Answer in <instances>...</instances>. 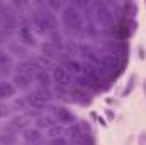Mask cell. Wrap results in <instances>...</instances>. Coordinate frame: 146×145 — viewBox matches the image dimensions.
<instances>
[{"mask_svg": "<svg viewBox=\"0 0 146 145\" xmlns=\"http://www.w3.org/2000/svg\"><path fill=\"white\" fill-rule=\"evenodd\" d=\"M61 19H63L65 28L72 34L75 36L83 34V15L73 3H66V7L61 10Z\"/></svg>", "mask_w": 146, "mask_h": 145, "instance_id": "1", "label": "cell"}, {"mask_svg": "<svg viewBox=\"0 0 146 145\" xmlns=\"http://www.w3.org/2000/svg\"><path fill=\"white\" fill-rule=\"evenodd\" d=\"M94 17L97 24H100L104 29H109L114 24V12L109 9L106 2H95L94 3Z\"/></svg>", "mask_w": 146, "mask_h": 145, "instance_id": "2", "label": "cell"}, {"mask_svg": "<svg viewBox=\"0 0 146 145\" xmlns=\"http://www.w3.org/2000/svg\"><path fill=\"white\" fill-rule=\"evenodd\" d=\"M126 62H127V58H119V56H115V55H112V53H106V55L100 56V67L104 68L106 73L121 72V70L124 68Z\"/></svg>", "mask_w": 146, "mask_h": 145, "instance_id": "3", "label": "cell"}, {"mask_svg": "<svg viewBox=\"0 0 146 145\" xmlns=\"http://www.w3.org/2000/svg\"><path fill=\"white\" fill-rule=\"evenodd\" d=\"M29 22H31V26H33V31H36L37 34H46V33H49V26H48L46 19L42 17V14H41L37 9H33V10H31Z\"/></svg>", "mask_w": 146, "mask_h": 145, "instance_id": "4", "label": "cell"}, {"mask_svg": "<svg viewBox=\"0 0 146 145\" xmlns=\"http://www.w3.org/2000/svg\"><path fill=\"white\" fill-rule=\"evenodd\" d=\"M54 113H56V121L61 125V126H73L76 118L70 109H66L65 106H58L54 108Z\"/></svg>", "mask_w": 146, "mask_h": 145, "instance_id": "5", "label": "cell"}, {"mask_svg": "<svg viewBox=\"0 0 146 145\" xmlns=\"http://www.w3.org/2000/svg\"><path fill=\"white\" fill-rule=\"evenodd\" d=\"M51 77H53V84H56L58 87H66L68 82H70V73L61 65H54V68L51 72Z\"/></svg>", "mask_w": 146, "mask_h": 145, "instance_id": "6", "label": "cell"}, {"mask_svg": "<svg viewBox=\"0 0 146 145\" xmlns=\"http://www.w3.org/2000/svg\"><path fill=\"white\" fill-rule=\"evenodd\" d=\"M65 135H66V140L72 142L73 145H83V138H85L87 133H83L78 125H73V126H68V128L65 130ZM88 135H90V133H88Z\"/></svg>", "mask_w": 146, "mask_h": 145, "instance_id": "7", "label": "cell"}, {"mask_svg": "<svg viewBox=\"0 0 146 145\" xmlns=\"http://www.w3.org/2000/svg\"><path fill=\"white\" fill-rule=\"evenodd\" d=\"M75 85L80 87V89H83V91H87V92H95V91H100V89H102V84H97V82L90 80V79L85 77V75L75 77Z\"/></svg>", "mask_w": 146, "mask_h": 145, "instance_id": "8", "label": "cell"}, {"mask_svg": "<svg viewBox=\"0 0 146 145\" xmlns=\"http://www.w3.org/2000/svg\"><path fill=\"white\" fill-rule=\"evenodd\" d=\"M12 85L17 89V91H29L31 89V85H33V79L31 77H27V75H24V73H14L12 75Z\"/></svg>", "mask_w": 146, "mask_h": 145, "instance_id": "9", "label": "cell"}, {"mask_svg": "<svg viewBox=\"0 0 146 145\" xmlns=\"http://www.w3.org/2000/svg\"><path fill=\"white\" fill-rule=\"evenodd\" d=\"M70 101L76 103V104H88L90 103V97H88V92L73 85L70 87Z\"/></svg>", "mask_w": 146, "mask_h": 145, "instance_id": "10", "label": "cell"}, {"mask_svg": "<svg viewBox=\"0 0 146 145\" xmlns=\"http://www.w3.org/2000/svg\"><path fill=\"white\" fill-rule=\"evenodd\" d=\"M22 138H24L26 144L37 145L41 142V138H42V133H41V130H37L36 126H29V128H26L22 132Z\"/></svg>", "mask_w": 146, "mask_h": 145, "instance_id": "11", "label": "cell"}, {"mask_svg": "<svg viewBox=\"0 0 146 145\" xmlns=\"http://www.w3.org/2000/svg\"><path fill=\"white\" fill-rule=\"evenodd\" d=\"M24 99H26V103H27V108L29 109H36V111H41V109H44L48 104L37 96L34 91H31V92H27L26 96H24Z\"/></svg>", "mask_w": 146, "mask_h": 145, "instance_id": "12", "label": "cell"}, {"mask_svg": "<svg viewBox=\"0 0 146 145\" xmlns=\"http://www.w3.org/2000/svg\"><path fill=\"white\" fill-rule=\"evenodd\" d=\"M15 72L17 73H24V75L34 79L37 68H36V65H34L33 60H22V62H19V63L15 65Z\"/></svg>", "mask_w": 146, "mask_h": 145, "instance_id": "13", "label": "cell"}, {"mask_svg": "<svg viewBox=\"0 0 146 145\" xmlns=\"http://www.w3.org/2000/svg\"><path fill=\"white\" fill-rule=\"evenodd\" d=\"M54 125H58V121H56V118L51 116V114H42V116H39L37 119H34V126H36L37 130H49V128L54 126Z\"/></svg>", "mask_w": 146, "mask_h": 145, "instance_id": "14", "label": "cell"}, {"mask_svg": "<svg viewBox=\"0 0 146 145\" xmlns=\"http://www.w3.org/2000/svg\"><path fill=\"white\" fill-rule=\"evenodd\" d=\"M34 80L37 82V87H46V89L53 87V77L46 70H37L36 75H34Z\"/></svg>", "mask_w": 146, "mask_h": 145, "instance_id": "15", "label": "cell"}, {"mask_svg": "<svg viewBox=\"0 0 146 145\" xmlns=\"http://www.w3.org/2000/svg\"><path fill=\"white\" fill-rule=\"evenodd\" d=\"M17 89L12 85V82H7V80H0V101L5 103V99L15 96Z\"/></svg>", "mask_w": 146, "mask_h": 145, "instance_id": "16", "label": "cell"}, {"mask_svg": "<svg viewBox=\"0 0 146 145\" xmlns=\"http://www.w3.org/2000/svg\"><path fill=\"white\" fill-rule=\"evenodd\" d=\"M7 48H9V55L21 56V58H24L27 55V48L22 43H19V41H9V46Z\"/></svg>", "mask_w": 146, "mask_h": 145, "instance_id": "17", "label": "cell"}, {"mask_svg": "<svg viewBox=\"0 0 146 145\" xmlns=\"http://www.w3.org/2000/svg\"><path fill=\"white\" fill-rule=\"evenodd\" d=\"M33 62H34V65H36L37 70H49V68H54V63H53V60L51 58H48V56H42V55H37L33 58Z\"/></svg>", "mask_w": 146, "mask_h": 145, "instance_id": "18", "label": "cell"}, {"mask_svg": "<svg viewBox=\"0 0 146 145\" xmlns=\"http://www.w3.org/2000/svg\"><path fill=\"white\" fill-rule=\"evenodd\" d=\"M49 34V43L61 53L63 51V46H65V43H63V34L60 33V29H56V31H51V33H48Z\"/></svg>", "mask_w": 146, "mask_h": 145, "instance_id": "19", "label": "cell"}, {"mask_svg": "<svg viewBox=\"0 0 146 145\" xmlns=\"http://www.w3.org/2000/svg\"><path fill=\"white\" fill-rule=\"evenodd\" d=\"M39 50H41V55H42V56H48V58H51V60H53L54 56H58V55H60V51H58V50H56L49 41H44V43L39 46Z\"/></svg>", "mask_w": 146, "mask_h": 145, "instance_id": "20", "label": "cell"}, {"mask_svg": "<svg viewBox=\"0 0 146 145\" xmlns=\"http://www.w3.org/2000/svg\"><path fill=\"white\" fill-rule=\"evenodd\" d=\"M10 67H12V58H10V55L0 51V73H5V75H7V72H9Z\"/></svg>", "mask_w": 146, "mask_h": 145, "instance_id": "21", "label": "cell"}, {"mask_svg": "<svg viewBox=\"0 0 146 145\" xmlns=\"http://www.w3.org/2000/svg\"><path fill=\"white\" fill-rule=\"evenodd\" d=\"M34 92H36L37 96H39V97H41V99L46 103V104H48V103H49V101L54 97V92H53V89H46V87H36V89H34Z\"/></svg>", "mask_w": 146, "mask_h": 145, "instance_id": "22", "label": "cell"}, {"mask_svg": "<svg viewBox=\"0 0 146 145\" xmlns=\"http://www.w3.org/2000/svg\"><path fill=\"white\" fill-rule=\"evenodd\" d=\"M83 34L87 38H90V39H95V38L99 36V29L95 28L94 22H85L83 24Z\"/></svg>", "mask_w": 146, "mask_h": 145, "instance_id": "23", "label": "cell"}, {"mask_svg": "<svg viewBox=\"0 0 146 145\" xmlns=\"http://www.w3.org/2000/svg\"><path fill=\"white\" fill-rule=\"evenodd\" d=\"M15 142H17V138L14 133H9L5 130L0 132V145H15Z\"/></svg>", "mask_w": 146, "mask_h": 145, "instance_id": "24", "label": "cell"}, {"mask_svg": "<svg viewBox=\"0 0 146 145\" xmlns=\"http://www.w3.org/2000/svg\"><path fill=\"white\" fill-rule=\"evenodd\" d=\"M63 133H65V128H63L60 123L54 125V126H51L49 130H46L48 138H58V137H63Z\"/></svg>", "mask_w": 146, "mask_h": 145, "instance_id": "25", "label": "cell"}, {"mask_svg": "<svg viewBox=\"0 0 146 145\" xmlns=\"http://www.w3.org/2000/svg\"><path fill=\"white\" fill-rule=\"evenodd\" d=\"M10 108L15 109V111H26V109H29V108H27V103H26V99H24V97H15Z\"/></svg>", "mask_w": 146, "mask_h": 145, "instance_id": "26", "label": "cell"}, {"mask_svg": "<svg viewBox=\"0 0 146 145\" xmlns=\"http://www.w3.org/2000/svg\"><path fill=\"white\" fill-rule=\"evenodd\" d=\"M46 5H48V9H51L53 12H54V10H63V9L66 7L65 2H46Z\"/></svg>", "mask_w": 146, "mask_h": 145, "instance_id": "27", "label": "cell"}, {"mask_svg": "<svg viewBox=\"0 0 146 145\" xmlns=\"http://www.w3.org/2000/svg\"><path fill=\"white\" fill-rule=\"evenodd\" d=\"M134 80H136V75H133V77H131V80H129V85H126V87H124V91H122V97H127V96L131 94V91H133V89H134V85H136V82H134Z\"/></svg>", "mask_w": 146, "mask_h": 145, "instance_id": "28", "label": "cell"}, {"mask_svg": "<svg viewBox=\"0 0 146 145\" xmlns=\"http://www.w3.org/2000/svg\"><path fill=\"white\" fill-rule=\"evenodd\" d=\"M10 113H12V108H10L9 104H5V103L0 101V119H2V118H7Z\"/></svg>", "mask_w": 146, "mask_h": 145, "instance_id": "29", "label": "cell"}, {"mask_svg": "<svg viewBox=\"0 0 146 145\" xmlns=\"http://www.w3.org/2000/svg\"><path fill=\"white\" fill-rule=\"evenodd\" d=\"M48 145H68V140L65 137H58V138H49Z\"/></svg>", "mask_w": 146, "mask_h": 145, "instance_id": "30", "label": "cell"}, {"mask_svg": "<svg viewBox=\"0 0 146 145\" xmlns=\"http://www.w3.org/2000/svg\"><path fill=\"white\" fill-rule=\"evenodd\" d=\"M138 55H139V58H145V56H146V55H145V48H143V46L138 50Z\"/></svg>", "mask_w": 146, "mask_h": 145, "instance_id": "31", "label": "cell"}, {"mask_svg": "<svg viewBox=\"0 0 146 145\" xmlns=\"http://www.w3.org/2000/svg\"><path fill=\"white\" fill-rule=\"evenodd\" d=\"M146 142V133H143L141 137H139V144H145Z\"/></svg>", "mask_w": 146, "mask_h": 145, "instance_id": "32", "label": "cell"}, {"mask_svg": "<svg viewBox=\"0 0 146 145\" xmlns=\"http://www.w3.org/2000/svg\"><path fill=\"white\" fill-rule=\"evenodd\" d=\"M2 19H3V10H2V2H0V22H2Z\"/></svg>", "mask_w": 146, "mask_h": 145, "instance_id": "33", "label": "cell"}, {"mask_svg": "<svg viewBox=\"0 0 146 145\" xmlns=\"http://www.w3.org/2000/svg\"><path fill=\"white\" fill-rule=\"evenodd\" d=\"M107 116H109V119H114V113L112 111H107Z\"/></svg>", "mask_w": 146, "mask_h": 145, "instance_id": "34", "label": "cell"}, {"mask_svg": "<svg viewBox=\"0 0 146 145\" xmlns=\"http://www.w3.org/2000/svg\"><path fill=\"white\" fill-rule=\"evenodd\" d=\"M143 92H145V96H146V79H145V82H143Z\"/></svg>", "mask_w": 146, "mask_h": 145, "instance_id": "35", "label": "cell"}, {"mask_svg": "<svg viewBox=\"0 0 146 145\" xmlns=\"http://www.w3.org/2000/svg\"><path fill=\"white\" fill-rule=\"evenodd\" d=\"M37 145H39V144H37Z\"/></svg>", "mask_w": 146, "mask_h": 145, "instance_id": "36", "label": "cell"}]
</instances>
